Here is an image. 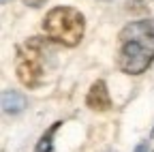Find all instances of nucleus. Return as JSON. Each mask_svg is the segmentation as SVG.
Here are the masks:
<instances>
[{"mask_svg": "<svg viewBox=\"0 0 154 152\" xmlns=\"http://www.w3.org/2000/svg\"><path fill=\"white\" fill-rule=\"evenodd\" d=\"M118 67L126 75H141L154 60V20L126 24L118 34Z\"/></svg>", "mask_w": 154, "mask_h": 152, "instance_id": "nucleus-1", "label": "nucleus"}, {"mask_svg": "<svg viewBox=\"0 0 154 152\" xmlns=\"http://www.w3.org/2000/svg\"><path fill=\"white\" fill-rule=\"evenodd\" d=\"M84 26H86L84 15L73 7H56L43 20V30L47 39L64 47L79 45L84 36Z\"/></svg>", "mask_w": 154, "mask_h": 152, "instance_id": "nucleus-2", "label": "nucleus"}, {"mask_svg": "<svg viewBox=\"0 0 154 152\" xmlns=\"http://www.w3.org/2000/svg\"><path fill=\"white\" fill-rule=\"evenodd\" d=\"M47 56H49V45L38 36H32V39L19 45L17 58H15V73L26 88L41 86Z\"/></svg>", "mask_w": 154, "mask_h": 152, "instance_id": "nucleus-3", "label": "nucleus"}, {"mask_svg": "<svg viewBox=\"0 0 154 152\" xmlns=\"http://www.w3.org/2000/svg\"><path fill=\"white\" fill-rule=\"evenodd\" d=\"M86 105L94 111H107L111 107V97H109V90L107 84L103 79H96L90 90H88V97H86Z\"/></svg>", "mask_w": 154, "mask_h": 152, "instance_id": "nucleus-4", "label": "nucleus"}, {"mask_svg": "<svg viewBox=\"0 0 154 152\" xmlns=\"http://www.w3.org/2000/svg\"><path fill=\"white\" fill-rule=\"evenodd\" d=\"M26 107V97L15 90H5L2 92V109L5 113H19Z\"/></svg>", "mask_w": 154, "mask_h": 152, "instance_id": "nucleus-5", "label": "nucleus"}, {"mask_svg": "<svg viewBox=\"0 0 154 152\" xmlns=\"http://www.w3.org/2000/svg\"><path fill=\"white\" fill-rule=\"evenodd\" d=\"M62 122H54L43 135H41V139L36 141V148H34V152H54V133L58 131V126H60Z\"/></svg>", "mask_w": 154, "mask_h": 152, "instance_id": "nucleus-6", "label": "nucleus"}, {"mask_svg": "<svg viewBox=\"0 0 154 152\" xmlns=\"http://www.w3.org/2000/svg\"><path fill=\"white\" fill-rule=\"evenodd\" d=\"M150 5H152V0H128V2H126V9H128L131 13H141V11H146Z\"/></svg>", "mask_w": 154, "mask_h": 152, "instance_id": "nucleus-7", "label": "nucleus"}, {"mask_svg": "<svg viewBox=\"0 0 154 152\" xmlns=\"http://www.w3.org/2000/svg\"><path fill=\"white\" fill-rule=\"evenodd\" d=\"M22 2H24V5H28V7H41L45 0H22Z\"/></svg>", "mask_w": 154, "mask_h": 152, "instance_id": "nucleus-8", "label": "nucleus"}, {"mask_svg": "<svg viewBox=\"0 0 154 152\" xmlns=\"http://www.w3.org/2000/svg\"><path fill=\"white\" fill-rule=\"evenodd\" d=\"M135 152H148V144L143 141V144H139L137 148H135Z\"/></svg>", "mask_w": 154, "mask_h": 152, "instance_id": "nucleus-9", "label": "nucleus"}, {"mask_svg": "<svg viewBox=\"0 0 154 152\" xmlns=\"http://www.w3.org/2000/svg\"><path fill=\"white\" fill-rule=\"evenodd\" d=\"M152 137H154V131H152Z\"/></svg>", "mask_w": 154, "mask_h": 152, "instance_id": "nucleus-10", "label": "nucleus"}, {"mask_svg": "<svg viewBox=\"0 0 154 152\" xmlns=\"http://www.w3.org/2000/svg\"><path fill=\"white\" fill-rule=\"evenodd\" d=\"M2 2H7V0H2Z\"/></svg>", "mask_w": 154, "mask_h": 152, "instance_id": "nucleus-11", "label": "nucleus"}, {"mask_svg": "<svg viewBox=\"0 0 154 152\" xmlns=\"http://www.w3.org/2000/svg\"><path fill=\"white\" fill-rule=\"evenodd\" d=\"M107 152H111V150H107Z\"/></svg>", "mask_w": 154, "mask_h": 152, "instance_id": "nucleus-12", "label": "nucleus"}]
</instances>
